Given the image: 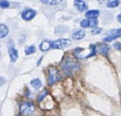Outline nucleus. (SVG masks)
Segmentation results:
<instances>
[{
    "label": "nucleus",
    "instance_id": "nucleus-27",
    "mask_svg": "<svg viewBox=\"0 0 121 116\" xmlns=\"http://www.w3.org/2000/svg\"><path fill=\"white\" fill-rule=\"evenodd\" d=\"M0 56H1V53H0Z\"/></svg>",
    "mask_w": 121,
    "mask_h": 116
},
{
    "label": "nucleus",
    "instance_id": "nucleus-9",
    "mask_svg": "<svg viewBox=\"0 0 121 116\" xmlns=\"http://www.w3.org/2000/svg\"><path fill=\"white\" fill-rule=\"evenodd\" d=\"M99 12L98 10H89L86 13V17H87L88 19H96L98 17H99Z\"/></svg>",
    "mask_w": 121,
    "mask_h": 116
},
{
    "label": "nucleus",
    "instance_id": "nucleus-25",
    "mask_svg": "<svg viewBox=\"0 0 121 116\" xmlns=\"http://www.w3.org/2000/svg\"><path fill=\"white\" fill-rule=\"evenodd\" d=\"M117 19H118V21H119V22L121 23V13H119V15H118V17H117Z\"/></svg>",
    "mask_w": 121,
    "mask_h": 116
},
{
    "label": "nucleus",
    "instance_id": "nucleus-24",
    "mask_svg": "<svg viewBox=\"0 0 121 116\" xmlns=\"http://www.w3.org/2000/svg\"><path fill=\"white\" fill-rule=\"evenodd\" d=\"M114 47L119 50H121V43H115L114 44Z\"/></svg>",
    "mask_w": 121,
    "mask_h": 116
},
{
    "label": "nucleus",
    "instance_id": "nucleus-12",
    "mask_svg": "<svg viewBox=\"0 0 121 116\" xmlns=\"http://www.w3.org/2000/svg\"><path fill=\"white\" fill-rule=\"evenodd\" d=\"M31 85H32V86H33V88H35L36 90H38L42 87V83L39 79H34L31 81Z\"/></svg>",
    "mask_w": 121,
    "mask_h": 116
},
{
    "label": "nucleus",
    "instance_id": "nucleus-1",
    "mask_svg": "<svg viewBox=\"0 0 121 116\" xmlns=\"http://www.w3.org/2000/svg\"><path fill=\"white\" fill-rule=\"evenodd\" d=\"M61 66L66 73L71 74L77 69L78 63L76 59L73 56L66 55L63 57V60L61 61Z\"/></svg>",
    "mask_w": 121,
    "mask_h": 116
},
{
    "label": "nucleus",
    "instance_id": "nucleus-16",
    "mask_svg": "<svg viewBox=\"0 0 121 116\" xmlns=\"http://www.w3.org/2000/svg\"><path fill=\"white\" fill-rule=\"evenodd\" d=\"M119 37H121V34H119V35H112V36H108V37H104L103 39L104 42H112V41L116 40Z\"/></svg>",
    "mask_w": 121,
    "mask_h": 116
},
{
    "label": "nucleus",
    "instance_id": "nucleus-5",
    "mask_svg": "<svg viewBox=\"0 0 121 116\" xmlns=\"http://www.w3.org/2000/svg\"><path fill=\"white\" fill-rule=\"evenodd\" d=\"M8 47H9V53L11 61L14 62V61H17V56H18V53H17V51L16 50L15 47H14V44L13 43L12 40H9Z\"/></svg>",
    "mask_w": 121,
    "mask_h": 116
},
{
    "label": "nucleus",
    "instance_id": "nucleus-19",
    "mask_svg": "<svg viewBox=\"0 0 121 116\" xmlns=\"http://www.w3.org/2000/svg\"><path fill=\"white\" fill-rule=\"evenodd\" d=\"M81 27H90V20L89 19H84L81 22Z\"/></svg>",
    "mask_w": 121,
    "mask_h": 116
},
{
    "label": "nucleus",
    "instance_id": "nucleus-3",
    "mask_svg": "<svg viewBox=\"0 0 121 116\" xmlns=\"http://www.w3.org/2000/svg\"><path fill=\"white\" fill-rule=\"evenodd\" d=\"M71 44L69 39H59V40L51 42V48L52 49H63Z\"/></svg>",
    "mask_w": 121,
    "mask_h": 116
},
{
    "label": "nucleus",
    "instance_id": "nucleus-4",
    "mask_svg": "<svg viewBox=\"0 0 121 116\" xmlns=\"http://www.w3.org/2000/svg\"><path fill=\"white\" fill-rule=\"evenodd\" d=\"M34 109H35L34 104L31 102H27V101L22 102L20 105L21 114H23V115H28V114H31L34 111Z\"/></svg>",
    "mask_w": 121,
    "mask_h": 116
},
{
    "label": "nucleus",
    "instance_id": "nucleus-11",
    "mask_svg": "<svg viewBox=\"0 0 121 116\" xmlns=\"http://www.w3.org/2000/svg\"><path fill=\"white\" fill-rule=\"evenodd\" d=\"M50 48H51V42H49V41H43L40 44V50L42 51V52H46V51L49 50Z\"/></svg>",
    "mask_w": 121,
    "mask_h": 116
},
{
    "label": "nucleus",
    "instance_id": "nucleus-6",
    "mask_svg": "<svg viewBox=\"0 0 121 116\" xmlns=\"http://www.w3.org/2000/svg\"><path fill=\"white\" fill-rule=\"evenodd\" d=\"M35 16H36V11L32 10L31 9H25L22 13V17L26 21L32 20V19H33L35 17Z\"/></svg>",
    "mask_w": 121,
    "mask_h": 116
},
{
    "label": "nucleus",
    "instance_id": "nucleus-26",
    "mask_svg": "<svg viewBox=\"0 0 121 116\" xmlns=\"http://www.w3.org/2000/svg\"><path fill=\"white\" fill-rule=\"evenodd\" d=\"M17 116H22V114H18Z\"/></svg>",
    "mask_w": 121,
    "mask_h": 116
},
{
    "label": "nucleus",
    "instance_id": "nucleus-17",
    "mask_svg": "<svg viewBox=\"0 0 121 116\" xmlns=\"http://www.w3.org/2000/svg\"><path fill=\"white\" fill-rule=\"evenodd\" d=\"M36 52V47L35 46H29L27 47L25 49V53L26 55H31V54L34 53Z\"/></svg>",
    "mask_w": 121,
    "mask_h": 116
},
{
    "label": "nucleus",
    "instance_id": "nucleus-14",
    "mask_svg": "<svg viewBox=\"0 0 121 116\" xmlns=\"http://www.w3.org/2000/svg\"><path fill=\"white\" fill-rule=\"evenodd\" d=\"M41 2L42 4H47V5H56V4H60L61 1L60 0H42Z\"/></svg>",
    "mask_w": 121,
    "mask_h": 116
},
{
    "label": "nucleus",
    "instance_id": "nucleus-21",
    "mask_svg": "<svg viewBox=\"0 0 121 116\" xmlns=\"http://www.w3.org/2000/svg\"><path fill=\"white\" fill-rule=\"evenodd\" d=\"M97 24H98V21L96 20V19L90 20V27H93V28H95V27H96Z\"/></svg>",
    "mask_w": 121,
    "mask_h": 116
},
{
    "label": "nucleus",
    "instance_id": "nucleus-22",
    "mask_svg": "<svg viewBox=\"0 0 121 116\" xmlns=\"http://www.w3.org/2000/svg\"><path fill=\"white\" fill-rule=\"evenodd\" d=\"M101 30H102V29H101L100 27H95V28H93L92 30H91V33H92L93 35L99 34V32H101Z\"/></svg>",
    "mask_w": 121,
    "mask_h": 116
},
{
    "label": "nucleus",
    "instance_id": "nucleus-15",
    "mask_svg": "<svg viewBox=\"0 0 121 116\" xmlns=\"http://www.w3.org/2000/svg\"><path fill=\"white\" fill-rule=\"evenodd\" d=\"M119 4H120V1H119V0H111V1H109V2L107 3V7L109 8H116L117 6L119 5Z\"/></svg>",
    "mask_w": 121,
    "mask_h": 116
},
{
    "label": "nucleus",
    "instance_id": "nucleus-18",
    "mask_svg": "<svg viewBox=\"0 0 121 116\" xmlns=\"http://www.w3.org/2000/svg\"><path fill=\"white\" fill-rule=\"evenodd\" d=\"M47 94H48V91H47V90H44L43 91H42V92L38 95V96H37V100L39 101V102H40V101H42V99H43L47 95Z\"/></svg>",
    "mask_w": 121,
    "mask_h": 116
},
{
    "label": "nucleus",
    "instance_id": "nucleus-23",
    "mask_svg": "<svg viewBox=\"0 0 121 116\" xmlns=\"http://www.w3.org/2000/svg\"><path fill=\"white\" fill-rule=\"evenodd\" d=\"M109 33H111L110 36L112 35H119V34H121V28L117 29V30H112Z\"/></svg>",
    "mask_w": 121,
    "mask_h": 116
},
{
    "label": "nucleus",
    "instance_id": "nucleus-8",
    "mask_svg": "<svg viewBox=\"0 0 121 116\" xmlns=\"http://www.w3.org/2000/svg\"><path fill=\"white\" fill-rule=\"evenodd\" d=\"M85 35H86V32L83 29H78L76 30L75 32H73L72 33V37L75 40H81L82 38H84Z\"/></svg>",
    "mask_w": 121,
    "mask_h": 116
},
{
    "label": "nucleus",
    "instance_id": "nucleus-2",
    "mask_svg": "<svg viewBox=\"0 0 121 116\" xmlns=\"http://www.w3.org/2000/svg\"><path fill=\"white\" fill-rule=\"evenodd\" d=\"M49 72V80L48 83L49 85H53L58 81H60L61 76L59 72V71L56 67H50L48 70Z\"/></svg>",
    "mask_w": 121,
    "mask_h": 116
},
{
    "label": "nucleus",
    "instance_id": "nucleus-7",
    "mask_svg": "<svg viewBox=\"0 0 121 116\" xmlns=\"http://www.w3.org/2000/svg\"><path fill=\"white\" fill-rule=\"evenodd\" d=\"M74 5L80 12H84V11L87 10V4L84 1H81V0H76L74 2Z\"/></svg>",
    "mask_w": 121,
    "mask_h": 116
},
{
    "label": "nucleus",
    "instance_id": "nucleus-13",
    "mask_svg": "<svg viewBox=\"0 0 121 116\" xmlns=\"http://www.w3.org/2000/svg\"><path fill=\"white\" fill-rule=\"evenodd\" d=\"M109 51V46L105 45V44H103V45H101L100 47H99V52H100V53L103 54L104 56H107Z\"/></svg>",
    "mask_w": 121,
    "mask_h": 116
},
{
    "label": "nucleus",
    "instance_id": "nucleus-10",
    "mask_svg": "<svg viewBox=\"0 0 121 116\" xmlns=\"http://www.w3.org/2000/svg\"><path fill=\"white\" fill-rule=\"evenodd\" d=\"M9 27L4 24H0V38H4L9 34Z\"/></svg>",
    "mask_w": 121,
    "mask_h": 116
},
{
    "label": "nucleus",
    "instance_id": "nucleus-20",
    "mask_svg": "<svg viewBox=\"0 0 121 116\" xmlns=\"http://www.w3.org/2000/svg\"><path fill=\"white\" fill-rule=\"evenodd\" d=\"M0 7L2 9H7L9 7V3L5 0H2V1H0Z\"/></svg>",
    "mask_w": 121,
    "mask_h": 116
}]
</instances>
